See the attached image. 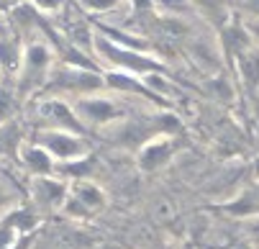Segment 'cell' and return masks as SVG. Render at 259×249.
<instances>
[{
	"mask_svg": "<svg viewBox=\"0 0 259 249\" xmlns=\"http://www.w3.org/2000/svg\"><path fill=\"white\" fill-rule=\"evenodd\" d=\"M221 42H224L226 57H231L234 62H236L244 52H249V49L254 47L251 28L244 26V23H239V21H231V23L224 26V31H221Z\"/></svg>",
	"mask_w": 259,
	"mask_h": 249,
	"instance_id": "obj_11",
	"label": "cell"
},
{
	"mask_svg": "<svg viewBox=\"0 0 259 249\" xmlns=\"http://www.w3.org/2000/svg\"><path fill=\"white\" fill-rule=\"evenodd\" d=\"M190 3H193L198 11H203L210 21H215V23H229V21H226V3H224V0H190Z\"/></svg>",
	"mask_w": 259,
	"mask_h": 249,
	"instance_id": "obj_16",
	"label": "cell"
},
{
	"mask_svg": "<svg viewBox=\"0 0 259 249\" xmlns=\"http://www.w3.org/2000/svg\"><path fill=\"white\" fill-rule=\"evenodd\" d=\"M244 11L259 23V0H244Z\"/></svg>",
	"mask_w": 259,
	"mask_h": 249,
	"instance_id": "obj_20",
	"label": "cell"
},
{
	"mask_svg": "<svg viewBox=\"0 0 259 249\" xmlns=\"http://www.w3.org/2000/svg\"><path fill=\"white\" fill-rule=\"evenodd\" d=\"M49 93H75L77 98L100 93L105 88V75L95 69L69 67V64H54L52 75L44 85Z\"/></svg>",
	"mask_w": 259,
	"mask_h": 249,
	"instance_id": "obj_3",
	"label": "cell"
},
{
	"mask_svg": "<svg viewBox=\"0 0 259 249\" xmlns=\"http://www.w3.org/2000/svg\"><path fill=\"white\" fill-rule=\"evenodd\" d=\"M18 105H21V93H18V88L0 85V126H6V123H11V121L16 118Z\"/></svg>",
	"mask_w": 259,
	"mask_h": 249,
	"instance_id": "obj_15",
	"label": "cell"
},
{
	"mask_svg": "<svg viewBox=\"0 0 259 249\" xmlns=\"http://www.w3.org/2000/svg\"><path fill=\"white\" fill-rule=\"evenodd\" d=\"M231 249H254V246H251L249 241H241V244H234Z\"/></svg>",
	"mask_w": 259,
	"mask_h": 249,
	"instance_id": "obj_21",
	"label": "cell"
},
{
	"mask_svg": "<svg viewBox=\"0 0 259 249\" xmlns=\"http://www.w3.org/2000/svg\"><path fill=\"white\" fill-rule=\"evenodd\" d=\"M18 159H21V164H23L33 177L57 175V162H54V157H52L44 147L33 144V141H31V144H23V147H21Z\"/></svg>",
	"mask_w": 259,
	"mask_h": 249,
	"instance_id": "obj_12",
	"label": "cell"
},
{
	"mask_svg": "<svg viewBox=\"0 0 259 249\" xmlns=\"http://www.w3.org/2000/svg\"><path fill=\"white\" fill-rule=\"evenodd\" d=\"M33 144L44 147L54 162H75L90 154V144L82 134H72V131H62V129H39L33 134Z\"/></svg>",
	"mask_w": 259,
	"mask_h": 249,
	"instance_id": "obj_4",
	"label": "cell"
},
{
	"mask_svg": "<svg viewBox=\"0 0 259 249\" xmlns=\"http://www.w3.org/2000/svg\"><path fill=\"white\" fill-rule=\"evenodd\" d=\"M39 118L44 123L41 129H62V131H72V134H82L85 136V123L75 113V105L64 103L62 98L41 100L39 103Z\"/></svg>",
	"mask_w": 259,
	"mask_h": 249,
	"instance_id": "obj_8",
	"label": "cell"
},
{
	"mask_svg": "<svg viewBox=\"0 0 259 249\" xmlns=\"http://www.w3.org/2000/svg\"><path fill=\"white\" fill-rule=\"evenodd\" d=\"M236 69H239V75H241L246 88L259 90V47H251L249 52H244L236 59Z\"/></svg>",
	"mask_w": 259,
	"mask_h": 249,
	"instance_id": "obj_14",
	"label": "cell"
},
{
	"mask_svg": "<svg viewBox=\"0 0 259 249\" xmlns=\"http://www.w3.org/2000/svg\"><path fill=\"white\" fill-rule=\"evenodd\" d=\"M105 203H108V198L100 185H95L93 180H75L69 185V195H67L62 211L69 219H90L105 208Z\"/></svg>",
	"mask_w": 259,
	"mask_h": 249,
	"instance_id": "obj_5",
	"label": "cell"
},
{
	"mask_svg": "<svg viewBox=\"0 0 259 249\" xmlns=\"http://www.w3.org/2000/svg\"><path fill=\"white\" fill-rule=\"evenodd\" d=\"M93 52L105 62L110 64L118 72H128V75H164L167 67L159 64L157 59L146 57V52H136V49H128V47H121L118 42L108 39V36H100L95 33V44H93Z\"/></svg>",
	"mask_w": 259,
	"mask_h": 249,
	"instance_id": "obj_1",
	"label": "cell"
},
{
	"mask_svg": "<svg viewBox=\"0 0 259 249\" xmlns=\"http://www.w3.org/2000/svg\"><path fill=\"white\" fill-rule=\"evenodd\" d=\"M254 175H256V180H259V157H256V162H254Z\"/></svg>",
	"mask_w": 259,
	"mask_h": 249,
	"instance_id": "obj_23",
	"label": "cell"
},
{
	"mask_svg": "<svg viewBox=\"0 0 259 249\" xmlns=\"http://www.w3.org/2000/svg\"><path fill=\"white\" fill-rule=\"evenodd\" d=\"M221 208H224L229 216H236V219H256L259 216V180L254 185L244 188L236 198H231Z\"/></svg>",
	"mask_w": 259,
	"mask_h": 249,
	"instance_id": "obj_13",
	"label": "cell"
},
{
	"mask_svg": "<svg viewBox=\"0 0 259 249\" xmlns=\"http://www.w3.org/2000/svg\"><path fill=\"white\" fill-rule=\"evenodd\" d=\"M31 200L41 213L62 211L64 200L69 195V183L57 175H44V177H31Z\"/></svg>",
	"mask_w": 259,
	"mask_h": 249,
	"instance_id": "obj_6",
	"label": "cell"
},
{
	"mask_svg": "<svg viewBox=\"0 0 259 249\" xmlns=\"http://www.w3.org/2000/svg\"><path fill=\"white\" fill-rule=\"evenodd\" d=\"M23 44L21 36L11 26H0V72L6 75H18L21 62H23Z\"/></svg>",
	"mask_w": 259,
	"mask_h": 249,
	"instance_id": "obj_10",
	"label": "cell"
},
{
	"mask_svg": "<svg viewBox=\"0 0 259 249\" xmlns=\"http://www.w3.org/2000/svg\"><path fill=\"white\" fill-rule=\"evenodd\" d=\"M31 6L39 13H59L67 6V0H31Z\"/></svg>",
	"mask_w": 259,
	"mask_h": 249,
	"instance_id": "obj_19",
	"label": "cell"
},
{
	"mask_svg": "<svg viewBox=\"0 0 259 249\" xmlns=\"http://www.w3.org/2000/svg\"><path fill=\"white\" fill-rule=\"evenodd\" d=\"M123 3V0H80V6L90 13H110L116 11L118 6Z\"/></svg>",
	"mask_w": 259,
	"mask_h": 249,
	"instance_id": "obj_17",
	"label": "cell"
},
{
	"mask_svg": "<svg viewBox=\"0 0 259 249\" xmlns=\"http://www.w3.org/2000/svg\"><path fill=\"white\" fill-rule=\"evenodd\" d=\"M251 36H256V39H254V44H256V47H259V23H256V26H254V28H251Z\"/></svg>",
	"mask_w": 259,
	"mask_h": 249,
	"instance_id": "obj_22",
	"label": "cell"
},
{
	"mask_svg": "<svg viewBox=\"0 0 259 249\" xmlns=\"http://www.w3.org/2000/svg\"><path fill=\"white\" fill-rule=\"evenodd\" d=\"M21 236H26V234H18L16 229H11L8 224H3L0 221V249H11Z\"/></svg>",
	"mask_w": 259,
	"mask_h": 249,
	"instance_id": "obj_18",
	"label": "cell"
},
{
	"mask_svg": "<svg viewBox=\"0 0 259 249\" xmlns=\"http://www.w3.org/2000/svg\"><path fill=\"white\" fill-rule=\"evenodd\" d=\"M72 105H75V113L80 116V121L90 123V126H110L113 121H118L123 116L121 108H118V103L105 98V95H100V93L82 95Z\"/></svg>",
	"mask_w": 259,
	"mask_h": 249,
	"instance_id": "obj_7",
	"label": "cell"
},
{
	"mask_svg": "<svg viewBox=\"0 0 259 249\" xmlns=\"http://www.w3.org/2000/svg\"><path fill=\"white\" fill-rule=\"evenodd\" d=\"M54 69V49L47 42H31L23 49V62L18 72V93L28 98L33 90H41Z\"/></svg>",
	"mask_w": 259,
	"mask_h": 249,
	"instance_id": "obj_2",
	"label": "cell"
},
{
	"mask_svg": "<svg viewBox=\"0 0 259 249\" xmlns=\"http://www.w3.org/2000/svg\"><path fill=\"white\" fill-rule=\"evenodd\" d=\"M177 139L169 136V134H162V136H154L149 139L146 144L136 152V164L139 170L144 172H157L162 167H167L172 162V157L177 154Z\"/></svg>",
	"mask_w": 259,
	"mask_h": 249,
	"instance_id": "obj_9",
	"label": "cell"
}]
</instances>
